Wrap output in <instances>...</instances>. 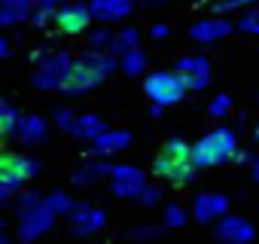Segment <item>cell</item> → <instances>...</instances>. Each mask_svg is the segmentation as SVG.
<instances>
[{
  "mask_svg": "<svg viewBox=\"0 0 259 244\" xmlns=\"http://www.w3.org/2000/svg\"><path fill=\"white\" fill-rule=\"evenodd\" d=\"M46 138H49V119L40 113H22V122H19L13 141L22 147H40Z\"/></svg>",
  "mask_w": 259,
  "mask_h": 244,
  "instance_id": "obj_16",
  "label": "cell"
},
{
  "mask_svg": "<svg viewBox=\"0 0 259 244\" xmlns=\"http://www.w3.org/2000/svg\"><path fill=\"white\" fill-rule=\"evenodd\" d=\"M52 126H58L64 135H70L82 144H92L101 132H107V122L98 113H76L70 107H58L52 113Z\"/></svg>",
  "mask_w": 259,
  "mask_h": 244,
  "instance_id": "obj_5",
  "label": "cell"
},
{
  "mask_svg": "<svg viewBox=\"0 0 259 244\" xmlns=\"http://www.w3.org/2000/svg\"><path fill=\"white\" fill-rule=\"evenodd\" d=\"M207 113H210V119H226V116L232 113V98H229L226 92H217V95L207 101Z\"/></svg>",
  "mask_w": 259,
  "mask_h": 244,
  "instance_id": "obj_28",
  "label": "cell"
},
{
  "mask_svg": "<svg viewBox=\"0 0 259 244\" xmlns=\"http://www.w3.org/2000/svg\"><path fill=\"white\" fill-rule=\"evenodd\" d=\"M64 220H67V232L73 238H92L107 226V211L92 201H73V208L67 211Z\"/></svg>",
  "mask_w": 259,
  "mask_h": 244,
  "instance_id": "obj_7",
  "label": "cell"
},
{
  "mask_svg": "<svg viewBox=\"0 0 259 244\" xmlns=\"http://www.w3.org/2000/svg\"><path fill=\"white\" fill-rule=\"evenodd\" d=\"M162 153H165V156H171V159L192 162V156H195V144H192V141H186V138H168V141L162 144Z\"/></svg>",
  "mask_w": 259,
  "mask_h": 244,
  "instance_id": "obj_23",
  "label": "cell"
},
{
  "mask_svg": "<svg viewBox=\"0 0 259 244\" xmlns=\"http://www.w3.org/2000/svg\"><path fill=\"white\" fill-rule=\"evenodd\" d=\"M144 4H147L150 10H156V7H165V4H168V0H144Z\"/></svg>",
  "mask_w": 259,
  "mask_h": 244,
  "instance_id": "obj_41",
  "label": "cell"
},
{
  "mask_svg": "<svg viewBox=\"0 0 259 244\" xmlns=\"http://www.w3.org/2000/svg\"><path fill=\"white\" fill-rule=\"evenodd\" d=\"M250 177H253V180H256V183H259V162H256V165H253V168H250Z\"/></svg>",
  "mask_w": 259,
  "mask_h": 244,
  "instance_id": "obj_42",
  "label": "cell"
},
{
  "mask_svg": "<svg viewBox=\"0 0 259 244\" xmlns=\"http://www.w3.org/2000/svg\"><path fill=\"white\" fill-rule=\"evenodd\" d=\"M52 52H55V49H49V46H37V49H34V55H31V61H34V64H40V61H43V58H49Z\"/></svg>",
  "mask_w": 259,
  "mask_h": 244,
  "instance_id": "obj_38",
  "label": "cell"
},
{
  "mask_svg": "<svg viewBox=\"0 0 259 244\" xmlns=\"http://www.w3.org/2000/svg\"><path fill=\"white\" fill-rule=\"evenodd\" d=\"M34 7H37V0H0V28L10 31L16 25L31 22Z\"/></svg>",
  "mask_w": 259,
  "mask_h": 244,
  "instance_id": "obj_20",
  "label": "cell"
},
{
  "mask_svg": "<svg viewBox=\"0 0 259 244\" xmlns=\"http://www.w3.org/2000/svg\"><path fill=\"white\" fill-rule=\"evenodd\" d=\"M147 186H150V180H147L144 168H138V165H113V171H110V192L116 198L141 201Z\"/></svg>",
  "mask_w": 259,
  "mask_h": 244,
  "instance_id": "obj_9",
  "label": "cell"
},
{
  "mask_svg": "<svg viewBox=\"0 0 259 244\" xmlns=\"http://www.w3.org/2000/svg\"><path fill=\"white\" fill-rule=\"evenodd\" d=\"M256 0H210V7H213V13H223V16H229V13H244L247 7H253Z\"/></svg>",
  "mask_w": 259,
  "mask_h": 244,
  "instance_id": "obj_32",
  "label": "cell"
},
{
  "mask_svg": "<svg viewBox=\"0 0 259 244\" xmlns=\"http://www.w3.org/2000/svg\"><path fill=\"white\" fill-rule=\"evenodd\" d=\"M144 95L153 101V104H162V107H177L186 101L189 95V86L183 83V76L177 70H168V67H159V70H150L144 76Z\"/></svg>",
  "mask_w": 259,
  "mask_h": 244,
  "instance_id": "obj_4",
  "label": "cell"
},
{
  "mask_svg": "<svg viewBox=\"0 0 259 244\" xmlns=\"http://www.w3.org/2000/svg\"><path fill=\"white\" fill-rule=\"evenodd\" d=\"M192 217H195V223H201V226H213V223H220L229 211H232V198L226 195V192H213V189H207V192H198L195 198H192Z\"/></svg>",
  "mask_w": 259,
  "mask_h": 244,
  "instance_id": "obj_13",
  "label": "cell"
},
{
  "mask_svg": "<svg viewBox=\"0 0 259 244\" xmlns=\"http://www.w3.org/2000/svg\"><path fill=\"white\" fill-rule=\"evenodd\" d=\"M22 189H25V183H19L13 177H0V201H13Z\"/></svg>",
  "mask_w": 259,
  "mask_h": 244,
  "instance_id": "obj_33",
  "label": "cell"
},
{
  "mask_svg": "<svg viewBox=\"0 0 259 244\" xmlns=\"http://www.w3.org/2000/svg\"><path fill=\"white\" fill-rule=\"evenodd\" d=\"M92 22H95V13L89 7V0L85 4H79V0L70 4L67 0V4H61L58 13H55V28L64 37H85L92 31Z\"/></svg>",
  "mask_w": 259,
  "mask_h": 244,
  "instance_id": "obj_10",
  "label": "cell"
},
{
  "mask_svg": "<svg viewBox=\"0 0 259 244\" xmlns=\"http://www.w3.org/2000/svg\"><path fill=\"white\" fill-rule=\"evenodd\" d=\"M256 238V226L253 220L241 217V214H226L220 223H213V241L220 244H250Z\"/></svg>",
  "mask_w": 259,
  "mask_h": 244,
  "instance_id": "obj_14",
  "label": "cell"
},
{
  "mask_svg": "<svg viewBox=\"0 0 259 244\" xmlns=\"http://www.w3.org/2000/svg\"><path fill=\"white\" fill-rule=\"evenodd\" d=\"M128 147H132V132H128V129H107V132H101L89 144V153L101 156V159H113L116 153H122Z\"/></svg>",
  "mask_w": 259,
  "mask_h": 244,
  "instance_id": "obj_17",
  "label": "cell"
},
{
  "mask_svg": "<svg viewBox=\"0 0 259 244\" xmlns=\"http://www.w3.org/2000/svg\"><path fill=\"white\" fill-rule=\"evenodd\" d=\"M135 46H141V31H138V28L125 25V28L116 31V43H113V52H116V55L125 52V49H135Z\"/></svg>",
  "mask_w": 259,
  "mask_h": 244,
  "instance_id": "obj_25",
  "label": "cell"
},
{
  "mask_svg": "<svg viewBox=\"0 0 259 244\" xmlns=\"http://www.w3.org/2000/svg\"><path fill=\"white\" fill-rule=\"evenodd\" d=\"M37 4H52V7H61V4H67V0H37Z\"/></svg>",
  "mask_w": 259,
  "mask_h": 244,
  "instance_id": "obj_43",
  "label": "cell"
},
{
  "mask_svg": "<svg viewBox=\"0 0 259 244\" xmlns=\"http://www.w3.org/2000/svg\"><path fill=\"white\" fill-rule=\"evenodd\" d=\"M19 122H22V110H16L10 101L0 104V135H4V138H13L16 129H19Z\"/></svg>",
  "mask_w": 259,
  "mask_h": 244,
  "instance_id": "obj_24",
  "label": "cell"
},
{
  "mask_svg": "<svg viewBox=\"0 0 259 244\" xmlns=\"http://www.w3.org/2000/svg\"><path fill=\"white\" fill-rule=\"evenodd\" d=\"M238 31V22H232L229 16L223 13H213L207 19H198L192 28H189V40L192 43H201V46H210V43H220L226 37H232Z\"/></svg>",
  "mask_w": 259,
  "mask_h": 244,
  "instance_id": "obj_12",
  "label": "cell"
},
{
  "mask_svg": "<svg viewBox=\"0 0 259 244\" xmlns=\"http://www.w3.org/2000/svg\"><path fill=\"white\" fill-rule=\"evenodd\" d=\"M46 201H49V208H52L58 217H67V211L73 208V198L67 195V189H49V192H46Z\"/></svg>",
  "mask_w": 259,
  "mask_h": 244,
  "instance_id": "obj_26",
  "label": "cell"
},
{
  "mask_svg": "<svg viewBox=\"0 0 259 244\" xmlns=\"http://www.w3.org/2000/svg\"><path fill=\"white\" fill-rule=\"evenodd\" d=\"M162 113H165V107H162V104H153V107H150V116H153V119H159Z\"/></svg>",
  "mask_w": 259,
  "mask_h": 244,
  "instance_id": "obj_39",
  "label": "cell"
},
{
  "mask_svg": "<svg viewBox=\"0 0 259 244\" xmlns=\"http://www.w3.org/2000/svg\"><path fill=\"white\" fill-rule=\"evenodd\" d=\"M174 70L183 76V83L189 86V92H204V89L210 86V79H213V64H210V58L201 55V52H192V55L177 58Z\"/></svg>",
  "mask_w": 259,
  "mask_h": 244,
  "instance_id": "obj_11",
  "label": "cell"
},
{
  "mask_svg": "<svg viewBox=\"0 0 259 244\" xmlns=\"http://www.w3.org/2000/svg\"><path fill=\"white\" fill-rule=\"evenodd\" d=\"M116 70H119V55L116 52L89 46L85 52L73 55V61L67 67V76L61 83V95L64 98H82V95L95 92L98 86H104Z\"/></svg>",
  "mask_w": 259,
  "mask_h": 244,
  "instance_id": "obj_1",
  "label": "cell"
},
{
  "mask_svg": "<svg viewBox=\"0 0 259 244\" xmlns=\"http://www.w3.org/2000/svg\"><path fill=\"white\" fill-rule=\"evenodd\" d=\"M235 162H238V165H250V168H253V165L259 162V156H256V153H247V150H238Z\"/></svg>",
  "mask_w": 259,
  "mask_h": 244,
  "instance_id": "obj_36",
  "label": "cell"
},
{
  "mask_svg": "<svg viewBox=\"0 0 259 244\" xmlns=\"http://www.w3.org/2000/svg\"><path fill=\"white\" fill-rule=\"evenodd\" d=\"M168 34H171V28H168L165 22H156V25L150 28V37H153V40H168Z\"/></svg>",
  "mask_w": 259,
  "mask_h": 244,
  "instance_id": "obj_35",
  "label": "cell"
},
{
  "mask_svg": "<svg viewBox=\"0 0 259 244\" xmlns=\"http://www.w3.org/2000/svg\"><path fill=\"white\" fill-rule=\"evenodd\" d=\"M55 13H58V7H52V4H37L34 13H31V25L49 28V25H55Z\"/></svg>",
  "mask_w": 259,
  "mask_h": 244,
  "instance_id": "obj_29",
  "label": "cell"
},
{
  "mask_svg": "<svg viewBox=\"0 0 259 244\" xmlns=\"http://www.w3.org/2000/svg\"><path fill=\"white\" fill-rule=\"evenodd\" d=\"M0 177H13L19 183H31L34 177H40V162L28 153L19 150H7L0 156Z\"/></svg>",
  "mask_w": 259,
  "mask_h": 244,
  "instance_id": "obj_15",
  "label": "cell"
},
{
  "mask_svg": "<svg viewBox=\"0 0 259 244\" xmlns=\"http://www.w3.org/2000/svg\"><path fill=\"white\" fill-rule=\"evenodd\" d=\"M138 205H144V208H159V205H162V189L150 183V186L144 189V195H141V201H138Z\"/></svg>",
  "mask_w": 259,
  "mask_h": 244,
  "instance_id": "obj_34",
  "label": "cell"
},
{
  "mask_svg": "<svg viewBox=\"0 0 259 244\" xmlns=\"http://www.w3.org/2000/svg\"><path fill=\"white\" fill-rule=\"evenodd\" d=\"M147 67H150V58H147L144 46H135V49L119 52V70H122L125 76H147V73H150Z\"/></svg>",
  "mask_w": 259,
  "mask_h": 244,
  "instance_id": "obj_21",
  "label": "cell"
},
{
  "mask_svg": "<svg viewBox=\"0 0 259 244\" xmlns=\"http://www.w3.org/2000/svg\"><path fill=\"white\" fill-rule=\"evenodd\" d=\"M165 223L162 226H135L132 232H128V238H132V241H159L162 235H165Z\"/></svg>",
  "mask_w": 259,
  "mask_h": 244,
  "instance_id": "obj_31",
  "label": "cell"
},
{
  "mask_svg": "<svg viewBox=\"0 0 259 244\" xmlns=\"http://www.w3.org/2000/svg\"><path fill=\"white\" fill-rule=\"evenodd\" d=\"M85 37H89V46L113 52V43H116V31H110V28H95V31H89Z\"/></svg>",
  "mask_w": 259,
  "mask_h": 244,
  "instance_id": "obj_27",
  "label": "cell"
},
{
  "mask_svg": "<svg viewBox=\"0 0 259 244\" xmlns=\"http://www.w3.org/2000/svg\"><path fill=\"white\" fill-rule=\"evenodd\" d=\"M189 214H192V211H186V205H180L177 198L162 201V223H165L168 229H183V226L189 223Z\"/></svg>",
  "mask_w": 259,
  "mask_h": 244,
  "instance_id": "obj_22",
  "label": "cell"
},
{
  "mask_svg": "<svg viewBox=\"0 0 259 244\" xmlns=\"http://www.w3.org/2000/svg\"><path fill=\"white\" fill-rule=\"evenodd\" d=\"M256 104H259V95H256Z\"/></svg>",
  "mask_w": 259,
  "mask_h": 244,
  "instance_id": "obj_45",
  "label": "cell"
},
{
  "mask_svg": "<svg viewBox=\"0 0 259 244\" xmlns=\"http://www.w3.org/2000/svg\"><path fill=\"white\" fill-rule=\"evenodd\" d=\"M235 156H238V135L229 126H213L195 141L192 162L198 168H220V165L235 162Z\"/></svg>",
  "mask_w": 259,
  "mask_h": 244,
  "instance_id": "obj_3",
  "label": "cell"
},
{
  "mask_svg": "<svg viewBox=\"0 0 259 244\" xmlns=\"http://www.w3.org/2000/svg\"><path fill=\"white\" fill-rule=\"evenodd\" d=\"M238 31L250 34V37H259V7H247L238 19Z\"/></svg>",
  "mask_w": 259,
  "mask_h": 244,
  "instance_id": "obj_30",
  "label": "cell"
},
{
  "mask_svg": "<svg viewBox=\"0 0 259 244\" xmlns=\"http://www.w3.org/2000/svg\"><path fill=\"white\" fill-rule=\"evenodd\" d=\"M13 55V40H10V34H4L0 37V58H10Z\"/></svg>",
  "mask_w": 259,
  "mask_h": 244,
  "instance_id": "obj_37",
  "label": "cell"
},
{
  "mask_svg": "<svg viewBox=\"0 0 259 244\" xmlns=\"http://www.w3.org/2000/svg\"><path fill=\"white\" fill-rule=\"evenodd\" d=\"M135 4L138 0H89L95 22H104V25H116V22L128 19L135 13Z\"/></svg>",
  "mask_w": 259,
  "mask_h": 244,
  "instance_id": "obj_18",
  "label": "cell"
},
{
  "mask_svg": "<svg viewBox=\"0 0 259 244\" xmlns=\"http://www.w3.org/2000/svg\"><path fill=\"white\" fill-rule=\"evenodd\" d=\"M55 220L58 214L49 208L43 192L28 189L16 195V241H25V244L40 241L55 229Z\"/></svg>",
  "mask_w": 259,
  "mask_h": 244,
  "instance_id": "obj_2",
  "label": "cell"
},
{
  "mask_svg": "<svg viewBox=\"0 0 259 244\" xmlns=\"http://www.w3.org/2000/svg\"><path fill=\"white\" fill-rule=\"evenodd\" d=\"M253 138H256V144H259V122H256V129H253Z\"/></svg>",
  "mask_w": 259,
  "mask_h": 244,
  "instance_id": "obj_44",
  "label": "cell"
},
{
  "mask_svg": "<svg viewBox=\"0 0 259 244\" xmlns=\"http://www.w3.org/2000/svg\"><path fill=\"white\" fill-rule=\"evenodd\" d=\"M13 238H16V235H10V232H7V229H0V244H10V241H13Z\"/></svg>",
  "mask_w": 259,
  "mask_h": 244,
  "instance_id": "obj_40",
  "label": "cell"
},
{
  "mask_svg": "<svg viewBox=\"0 0 259 244\" xmlns=\"http://www.w3.org/2000/svg\"><path fill=\"white\" fill-rule=\"evenodd\" d=\"M198 165L195 162H183V159H171V156H165V153H159L156 159H153V165H150V174L159 180V183H168V186H174V189H180V186H189L195 177H198Z\"/></svg>",
  "mask_w": 259,
  "mask_h": 244,
  "instance_id": "obj_8",
  "label": "cell"
},
{
  "mask_svg": "<svg viewBox=\"0 0 259 244\" xmlns=\"http://www.w3.org/2000/svg\"><path fill=\"white\" fill-rule=\"evenodd\" d=\"M70 61H73V52L70 49H55L49 58H43L40 64H34L31 86L37 92H61V83L67 76Z\"/></svg>",
  "mask_w": 259,
  "mask_h": 244,
  "instance_id": "obj_6",
  "label": "cell"
},
{
  "mask_svg": "<svg viewBox=\"0 0 259 244\" xmlns=\"http://www.w3.org/2000/svg\"><path fill=\"white\" fill-rule=\"evenodd\" d=\"M110 171H113V162H107V159H101V156H92L89 162H82V165L73 168L70 183H73V186H92V183L110 177Z\"/></svg>",
  "mask_w": 259,
  "mask_h": 244,
  "instance_id": "obj_19",
  "label": "cell"
}]
</instances>
